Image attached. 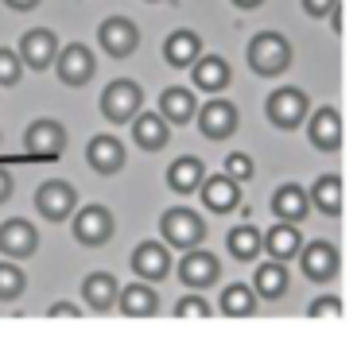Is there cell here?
<instances>
[{"label": "cell", "mask_w": 361, "mask_h": 341, "mask_svg": "<svg viewBox=\"0 0 361 341\" xmlns=\"http://www.w3.org/2000/svg\"><path fill=\"white\" fill-rule=\"evenodd\" d=\"M245 58H249V70L260 78H280L283 70L291 66V43L280 35V31H260V35H252L249 51H245Z\"/></svg>", "instance_id": "cell-1"}, {"label": "cell", "mask_w": 361, "mask_h": 341, "mask_svg": "<svg viewBox=\"0 0 361 341\" xmlns=\"http://www.w3.org/2000/svg\"><path fill=\"white\" fill-rule=\"evenodd\" d=\"M159 237H164L167 248L187 252V248H198L206 240V221L187 206H171L164 217H159Z\"/></svg>", "instance_id": "cell-2"}, {"label": "cell", "mask_w": 361, "mask_h": 341, "mask_svg": "<svg viewBox=\"0 0 361 341\" xmlns=\"http://www.w3.org/2000/svg\"><path fill=\"white\" fill-rule=\"evenodd\" d=\"M307 113H311V101H307V93L299 89V85H280V89H272L264 101V116L280 132H295L299 124L307 120Z\"/></svg>", "instance_id": "cell-3"}, {"label": "cell", "mask_w": 361, "mask_h": 341, "mask_svg": "<svg viewBox=\"0 0 361 341\" xmlns=\"http://www.w3.org/2000/svg\"><path fill=\"white\" fill-rule=\"evenodd\" d=\"M97 105H102V116L109 124H128L144 108V89L133 78H117V82H109L102 89V101H97Z\"/></svg>", "instance_id": "cell-4"}, {"label": "cell", "mask_w": 361, "mask_h": 341, "mask_svg": "<svg viewBox=\"0 0 361 341\" xmlns=\"http://www.w3.org/2000/svg\"><path fill=\"white\" fill-rule=\"evenodd\" d=\"M74 240L86 248H102L105 240L117 232V221H113V209L102 206V202H90V206L74 209Z\"/></svg>", "instance_id": "cell-5"}, {"label": "cell", "mask_w": 361, "mask_h": 341, "mask_svg": "<svg viewBox=\"0 0 361 341\" xmlns=\"http://www.w3.org/2000/svg\"><path fill=\"white\" fill-rule=\"evenodd\" d=\"M55 70H59V82H63V85H71V89H86L90 78L97 74V54L90 51L86 43L59 46V54H55Z\"/></svg>", "instance_id": "cell-6"}, {"label": "cell", "mask_w": 361, "mask_h": 341, "mask_svg": "<svg viewBox=\"0 0 361 341\" xmlns=\"http://www.w3.org/2000/svg\"><path fill=\"white\" fill-rule=\"evenodd\" d=\"M24 151L32 155V159H63L66 151V128L59 120H51V116H43V120H32L24 132Z\"/></svg>", "instance_id": "cell-7"}, {"label": "cell", "mask_w": 361, "mask_h": 341, "mask_svg": "<svg viewBox=\"0 0 361 341\" xmlns=\"http://www.w3.org/2000/svg\"><path fill=\"white\" fill-rule=\"evenodd\" d=\"M195 120H198L202 140H229L241 128V113L226 97H214V101H206V108H195Z\"/></svg>", "instance_id": "cell-8"}, {"label": "cell", "mask_w": 361, "mask_h": 341, "mask_svg": "<svg viewBox=\"0 0 361 341\" xmlns=\"http://www.w3.org/2000/svg\"><path fill=\"white\" fill-rule=\"evenodd\" d=\"M299 268H303V275L311 283H330L342 271V252L330 240H311V244L299 248Z\"/></svg>", "instance_id": "cell-9"}, {"label": "cell", "mask_w": 361, "mask_h": 341, "mask_svg": "<svg viewBox=\"0 0 361 341\" xmlns=\"http://www.w3.org/2000/svg\"><path fill=\"white\" fill-rule=\"evenodd\" d=\"M35 209L47 221H66V217L78 209V190H74L66 178H47V182L35 190Z\"/></svg>", "instance_id": "cell-10"}, {"label": "cell", "mask_w": 361, "mask_h": 341, "mask_svg": "<svg viewBox=\"0 0 361 341\" xmlns=\"http://www.w3.org/2000/svg\"><path fill=\"white\" fill-rule=\"evenodd\" d=\"M97 43H102V51L109 54V58H128V54L140 46V27H136L128 16H109V20H102V27H97Z\"/></svg>", "instance_id": "cell-11"}, {"label": "cell", "mask_w": 361, "mask_h": 341, "mask_svg": "<svg viewBox=\"0 0 361 341\" xmlns=\"http://www.w3.org/2000/svg\"><path fill=\"white\" fill-rule=\"evenodd\" d=\"M86 163L94 167V175L113 178L117 170H125L128 151H125V144H121V140L113 136V132H97V136L86 144Z\"/></svg>", "instance_id": "cell-12"}, {"label": "cell", "mask_w": 361, "mask_h": 341, "mask_svg": "<svg viewBox=\"0 0 361 341\" xmlns=\"http://www.w3.org/2000/svg\"><path fill=\"white\" fill-rule=\"evenodd\" d=\"M218 275H221L218 256L206 252L202 244L183 252V260H179V279L190 287V291H206V287H214V283H218Z\"/></svg>", "instance_id": "cell-13"}, {"label": "cell", "mask_w": 361, "mask_h": 341, "mask_svg": "<svg viewBox=\"0 0 361 341\" xmlns=\"http://www.w3.org/2000/svg\"><path fill=\"white\" fill-rule=\"evenodd\" d=\"M307 136H311V144L319 147V151H330L334 155L338 147H342V113H338L334 105H322L314 108V113H307Z\"/></svg>", "instance_id": "cell-14"}, {"label": "cell", "mask_w": 361, "mask_h": 341, "mask_svg": "<svg viewBox=\"0 0 361 341\" xmlns=\"http://www.w3.org/2000/svg\"><path fill=\"white\" fill-rule=\"evenodd\" d=\"M16 54L27 70H51L55 66V54H59V35L51 27H32V31H24Z\"/></svg>", "instance_id": "cell-15"}, {"label": "cell", "mask_w": 361, "mask_h": 341, "mask_svg": "<svg viewBox=\"0 0 361 341\" xmlns=\"http://www.w3.org/2000/svg\"><path fill=\"white\" fill-rule=\"evenodd\" d=\"M35 248H39V232H35L32 221L8 217V221L0 225V256H8V260H27V256H35Z\"/></svg>", "instance_id": "cell-16"}, {"label": "cell", "mask_w": 361, "mask_h": 341, "mask_svg": "<svg viewBox=\"0 0 361 341\" xmlns=\"http://www.w3.org/2000/svg\"><path fill=\"white\" fill-rule=\"evenodd\" d=\"M133 271H136V279L159 283L171 271V248L164 240H144V244H136L133 248Z\"/></svg>", "instance_id": "cell-17"}, {"label": "cell", "mask_w": 361, "mask_h": 341, "mask_svg": "<svg viewBox=\"0 0 361 341\" xmlns=\"http://www.w3.org/2000/svg\"><path fill=\"white\" fill-rule=\"evenodd\" d=\"M187 70H190V82H195L202 93H221L229 82H233V70H229V62L221 58V54H206L202 51Z\"/></svg>", "instance_id": "cell-18"}, {"label": "cell", "mask_w": 361, "mask_h": 341, "mask_svg": "<svg viewBox=\"0 0 361 341\" xmlns=\"http://www.w3.org/2000/svg\"><path fill=\"white\" fill-rule=\"evenodd\" d=\"M198 194H202V206L210 213H229V209L241 206V182L229 175H210L198 182Z\"/></svg>", "instance_id": "cell-19"}, {"label": "cell", "mask_w": 361, "mask_h": 341, "mask_svg": "<svg viewBox=\"0 0 361 341\" xmlns=\"http://www.w3.org/2000/svg\"><path fill=\"white\" fill-rule=\"evenodd\" d=\"M117 275L113 271H90L86 279H82V299H86V306L94 310V314H109L113 306H117Z\"/></svg>", "instance_id": "cell-20"}, {"label": "cell", "mask_w": 361, "mask_h": 341, "mask_svg": "<svg viewBox=\"0 0 361 341\" xmlns=\"http://www.w3.org/2000/svg\"><path fill=\"white\" fill-rule=\"evenodd\" d=\"M117 310L125 318H152V314H159V294L144 279H136V283L117 291Z\"/></svg>", "instance_id": "cell-21"}, {"label": "cell", "mask_w": 361, "mask_h": 341, "mask_svg": "<svg viewBox=\"0 0 361 341\" xmlns=\"http://www.w3.org/2000/svg\"><path fill=\"white\" fill-rule=\"evenodd\" d=\"M272 213L280 221H291V225H303V217L311 213V198L299 182H283L280 190L272 194Z\"/></svg>", "instance_id": "cell-22"}, {"label": "cell", "mask_w": 361, "mask_h": 341, "mask_svg": "<svg viewBox=\"0 0 361 341\" xmlns=\"http://www.w3.org/2000/svg\"><path fill=\"white\" fill-rule=\"evenodd\" d=\"M202 54V39H198V31H171V35L164 39V62L175 70H187L190 62Z\"/></svg>", "instance_id": "cell-23"}, {"label": "cell", "mask_w": 361, "mask_h": 341, "mask_svg": "<svg viewBox=\"0 0 361 341\" xmlns=\"http://www.w3.org/2000/svg\"><path fill=\"white\" fill-rule=\"evenodd\" d=\"M128 124H133V140L144 147V151H159V147L167 144V136H171V124H167L159 113H148V108L136 113Z\"/></svg>", "instance_id": "cell-24"}, {"label": "cell", "mask_w": 361, "mask_h": 341, "mask_svg": "<svg viewBox=\"0 0 361 341\" xmlns=\"http://www.w3.org/2000/svg\"><path fill=\"white\" fill-rule=\"evenodd\" d=\"M260 248H268V256H272V260H291V256H299V248H303L299 225H291V221L272 225L268 232H260Z\"/></svg>", "instance_id": "cell-25"}, {"label": "cell", "mask_w": 361, "mask_h": 341, "mask_svg": "<svg viewBox=\"0 0 361 341\" xmlns=\"http://www.w3.org/2000/svg\"><path fill=\"white\" fill-rule=\"evenodd\" d=\"M288 268H283V260H272V264H260L257 271H252V291H257V299H283L288 294Z\"/></svg>", "instance_id": "cell-26"}, {"label": "cell", "mask_w": 361, "mask_h": 341, "mask_svg": "<svg viewBox=\"0 0 361 341\" xmlns=\"http://www.w3.org/2000/svg\"><path fill=\"white\" fill-rule=\"evenodd\" d=\"M195 93L190 89H183V85H171V89H164L159 93V116H164L167 124H190L195 120Z\"/></svg>", "instance_id": "cell-27"}, {"label": "cell", "mask_w": 361, "mask_h": 341, "mask_svg": "<svg viewBox=\"0 0 361 341\" xmlns=\"http://www.w3.org/2000/svg\"><path fill=\"white\" fill-rule=\"evenodd\" d=\"M202 178H206V167H202L198 155H179V159L167 167V186H171L175 194H195Z\"/></svg>", "instance_id": "cell-28"}, {"label": "cell", "mask_w": 361, "mask_h": 341, "mask_svg": "<svg viewBox=\"0 0 361 341\" xmlns=\"http://www.w3.org/2000/svg\"><path fill=\"white\" fill-rule=\"evenodd\" d=\"M311 206L326 217H342V175H319L311 186Z\"/></svg>", "instance_id": "cell-29"}, {"label": "cell", "mask_w": 361, "mask_h": 341, "mask_svg": "<svg viewBox=\"0 0 361 341\" xmlns=\"http://www.w3.org/2000/svg\"><path fill=\"white\" fill-rule=\"evenodd\" d=\"M257 310H260V302H257V291L249 283H229L221 291V314L226 318H252Z\"/></svg>", "instance_id": "cell-30"}, {"label": "cell", "mask_w": 361, "mask_h": 341, "mask_svg": "<svg viewBox=\"0 0 361 341\" xmlns=\"http://www.w3.org/2000/svg\"><path fill=\"white\" fill-rule=\"evenodd\" d=\"M226 248H229V256L241 260V264H252L260 252H264V248H260V232L252 229V225H237V229H229Z\"/></svg>", "instance_id": "cell-31"}, {"label": "cell", "mask_w": 361, "mask_h": 341, "mask_svg": "<svg viewBox=\"0 0 361 341\" xmlns=\"http://www.w3.org/2000/svg\"><path fill=\"white\" fill-rule=\"evenodd\" d=\"M24 291H27V275H24V268H20V264H12V260H0V302L20 299Z\"/></svg>", "instance_id": "cell-32"}, {"label": "cell", "mask_w": 361, "mask_h": 341, "mask_svg": "<svg viewBox=\"0 0 361 341\" xmlns=\"http://www.w3.org/2000/svg\"><path fill=\"white\" fill-rule=\"evenodd\" d=\"M24 78V62L12 46H0V85H20Z\"/></svg>", "instance_id": "cell-33"}, {"label": "cell", "mask_w": 361, "mask_h": 341, "mask_svg": "<svg viewBox=\"0 0 361 341\" xmlns=\"http://www.w3.org/2000/svg\"><path fill=\"white\" fill-rule=\"evenodd\" d=\"M214 306L202 299V294H183L179 302H175V318H210Z\"/></svg>", "instance_id": "cell-34"}, {"label": "cell", "mask_w": 361, "mask_h": 341, "mask_svg": "<svg viewBox=\"0 0 361 341\" xmlns=\"http://www.w3.org/2000/svg\"><path fill=\"white\" fill-rule=\"evenodd\" d=\"M252 155H245V151H229L226 155V175L229 178H237V182H245V178H252Z\"/></svg>", "instance_id": "cell-35"}, {"label": "cell", "mask_w": 361, "mask_h": 341, "mask_svg": "<svg viewBox=\"0 0 361 341\" xmlns=\"http://www.w3.org/2000/svg\"><path fill=\"white\" fill-rule=\"evenodd\" d=\"M307 314L311 318H342V299H338V294H322V299H314L311 302V310H307Z\"/></svg>", "instance_id": "cell-36"}, {"label": "cell", "mask_w": 361, "mask_h": 341, "mask_svg": "<svg viewBox=\"0 0 361 341\" xmlns=\"http://www.w3.org/2000/svg\"><path fill=\"white\" fill-rule=\"evenodd\" d=\"M338 8V0H303V12L314 16V20H322V16H330Z\"/></svg>", "instance_id": "cell-37"}, {"label": "cell", "mask_w": 361, "mask_h": 341, "mask_svg": "<svg viewBox=\"0 0 361 341\" xmlns=\"http://www.w3.org/2000/svg\"><path fill=\"white\" fill-rule=\"evenodd\" d=\"M12 190H16V178H12L8 170L0 167V206H4V202L12 198Z\"/></svg>", "instance_id": "cell-38"}, {"label": "cell", "mask_w": 361, "mask_h": 341, "mask_svg": "<svg viewBox=\"0 0 361 341\" xmlns=\"http://www.w3.org/2000/svg\"><path fill=\"white\" fill-rule=\"evenodd\" d=\"M51 318H82V310L78 306H71V302H55V306L47 310Z\"/></svg>", "instance_id": "cell-39"}, {"label": "cell", "mask_w": 361, "mask_h": 341, "mask_svg": "<svg viewBox=\"0 0 361 341\" xmlns=\"http://www.w3.org/2000/svg\"><path fill=\"white\" fill-rule=\"evenodd\" d=\"M4 4H8L12 12H35V8L43 4V0H4Z\"/></svg>", "instance_id": "cell-40"}, {"label": "cell", "mask_w": 361, "mask_h": 341, "mask_svg": "<svg viewBox=\"0 0 361 341\" xmlns=\"http://www.w3.org/2000/svg\"><path fill=\"white\" fill-rule=\"evenodd\" d=\"M264 0H233V8H241V12H252V8H260Z\"/></svg>", "instance_id": "cell-41"}, {"label": "cell", "mask_w": 361, "mask_h": 341, "mask_svg": "<svg viewBox=\"0 0 361 341\" xmlns=\"http://www.w3.org/2000/svg\"><path fill=\"white\" fill-rule=\"evenodd\" d=\"M148 4H159V0H148Z\"/></svg>", "instance_id": "cell-42"}]
</instances>
